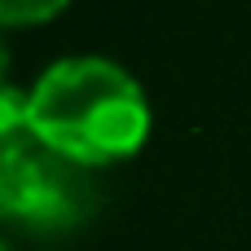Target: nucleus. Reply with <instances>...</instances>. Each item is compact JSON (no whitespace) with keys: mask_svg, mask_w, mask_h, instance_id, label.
Returning <instances> with one entry per match:
<instances>
[{"mask_svg":"<svg viewBox=\"0 0 251 251\" xmlns=\"http://www.w3.org/2000/svg\"><path fill=\"white\" fill-rule=\"evenodd\" d=\"M150 97L110 57H62L31 88L35 141L79 168H110L150 141Z\"/></svg>","mask_w":251,"mask_h":251,"instance_id":"nucleus-1","label":"nucleus"},{"mask_svg":"<svg viewBox=\"0 0 251 251\" xmlns=\"http://www.w3.org/2000/svg\"><path fill=\"white\" fill-rule=\"evenodd\" d=\"M97 207V190L88 181V168L53 154L49 146H31L0 163V221L53 238L79 229Z\"/></svg>","mask_w":251,"mask_h":251,"instance_id":"nucleus-2","label":"nucleus"},{"mask_svg":"<svg viewBox=\"0 0 251 251\" xmlns=\"http://www.w3.org/2000/svg\"><path fill=\"white\" fill-rule=\"evenodd\" d=\"M35 146V128H31V93L0 84V163H9L13 154Z\"/></svg>","mask_w":251,"mask_h":251,"instance_id":"nucleus-3","label":"nucleus"},{"mask_svg":"<svg viewBox=\"0 0 251 251\" xmlns=\"http://www.w3.org/2000/svg\"><path fill=\"white\" fill-rule=\"evenodd\" d=\"M66 4L71 0H0V26H40Z\"/></svg>","mask_w":251,"mask_h":251,"instance_id":"nucleus-4","label":"nucleus"},{"mask_svg":"<svg viewBox=\"0 0 251 251\" xmlns=\"http://www.w3.org/2000/svg\"><path fill=\"white\" fill-rule=\"evenodd\" d=\"M4 75H9V49H4V35H0V84H4Z\"/></svg>","mask_w":251,"mask_h":251,"instance_id":"nucleus-5","label":"nucleus"},{"mask_svg":"<svg viewBox=\"0 0 251 251\" xmlns=\"http://www.w3.org/2000/svg\"><path fill=\"white\" fill-rule=\"evenodd\" d=\"M0 251H9V247H4V243H0Z\"/></svg>","mask_w":251,"mask_h":251,"instance_id":"nucleus-6","label":"nucleus"}]
</instances>
